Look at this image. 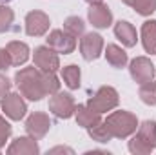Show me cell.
I'll use <instances>...</instances> for the list:
<instances>
[{"label":"cell","mask_w":156,"mask_h":155,"mask_svg":"<svg viewBox=\"0 0 156 155\" xmlns=\"http://www.w3.org/2000/svg\"><path fill=\"white\" fill-rule=\"evenodd\" d=\"M16 86L20 89V93L24 97H27L29 100H40L42 97H45V89H44V80H42V71L38 68H24L16 73Z\"/></svg>","instance_id":"1"},{"label":"cell","mask_w":156,"mask_h":155,"mask_svg":"<svg viewBox=\"0 0 156 155\" xmlns=\"http://www.w3.org/2000/svg\"><path fill=\"white\" fill-rule=\"evenodd\" d=\"M156 148V122L145 120L142 126H138L136 135L129 141V150L136 155L151 153Z\"/></svg>","instance_id":"2"},{"label":"cell","mask_w":156,"mask_h":155,"mask_svg":"<svg viewBox=\"0 0 156 155\" xmlns=\"http://www.w3.org/2000/svg\"><path fill=\"white\" fill-rule=\"evenodd\" d=\"M104 122L109 128L113 139L115 137L116 139H125L131 133H134L136 128H138L136 117L133 115V113H129V112H115V113H111V115L107 117Z\"/></svg>","instance_id":"3"},{"label":"cell","mask_w":156,"mask_h":155,"mask_svg":"<svg viewBox=\"0 0 156 155\" xmlns=\"http://www.w3.org/2000/svg\"><path fill=\"white\" fill-rule=\"evenodd\" d=\"M87 106H89L93 112H96V113L111 112L113 108H116L118 106L116 89L111 88V86H104V88H100V89L94 93V97H91V99L87 100Z\"/></svg>","instance_id":"4"},{"label":"cell","mask_w":156,"mask_h":155,"mask_svg":"<svg viewBox=\"0 0 156 155\" xmlns=\"http://www.w3.org/2000/svg\"><path fill=\"white\" fill-rule=\"evenodd\" d=\"M75 100L69 93H55L49 99V110L60 119H69L71 115H75Z\"/></svg>","instance_id":"5"},{"label":"cell","mask_w":156,"mask_h":155,"mask_svg":"<svg viewBox=\"0 0 156 155\" xmlns=\"http://www.w3.org/2000/svg\"><path fill=\"white\" fill-rule=\"evenodd\" d=\"M47 46L51 49H55L56 53H64V55H69L75 51L76 47V40L73 35H69L67 31H60V29H55L49 33L47 37Z\"/></svg>","instance_id":"6"},{"label":"cell","mask_w":156,"mask_h":155,"mask_svg":"<svg viewBox=\"0 0 156 155\" xmlns=\"http://www.w3.org/2000/svg\"><path fill=\"white\" fill-rule=\"evenodd\" d=\"M35 66L40 71H56L60 68L58 62V55L55 49H51L49 46H42L35 49Z\"/></svg>","instance_id":"7"},{"label":"cell","mask_w":156,"mask_h":155,"mask_svg":"<svg viewBox=\"0 0 156 155\" xmlns=\"http://www.w3.org/2000/svg\"><path fill=\"white\" fill-rule=\"evenodd\" d=\"M131 77L134 78L138 84H144V82H149L154 77V66L149 59L145 57H138L131 62Z\"/></svg>","instance_id":"8"},{"label":"cell","mask_w":156,"mask_h":155,"mask_svg":"<svg viewBox=\"0 0 156 155\" xmlns=\"http://www.w3.org/2000/svg\"><path fill=\"white\" fill-rule=\"evenodd\" d=\"M49 29V17L42 11H31L26 17V33L29 37H42Z\"/></svg>","instance_id":"9"},{"label":"cell","mask_w":156,"mask_h":155,"mask_svg":"<svg viewBox=\"0 0 156 155\" xmlns=\"http://www.w3.org/2000/svg\"><path fill=\"white\" fill-rule=\"evenodd\" d=\"M2 110L5 112V115L13 120H20L22 117L26 115L27 108H26V102L22 100V97L18 93H9V95H4L2 99Z\"/></svg>","instance_id":"10"},{"label":"cell","mask_w":156,"mask_h":155,"mask_svg":"<svg viewBox=\"0 0 156 155\" xmlns=\"http://www.w3.org/2000/svg\"><path fill=\"white\" fill-rule=\"evenodd\" d=\"M102 47H104V40L96 33H87L80 42V51H82V57L85 60L98 59L100 53H102Z\"/></svg>","instance_id":"11"},{"label":"cell","mask_w":156,"mask_h":155,"mask_svg":"<svg viewBox=\"0 0 156 155\" xmlns=\"http://www.w3.org/2000/svg\"><path fill=\"white\" fill-rule=\"evenodd\" d=\"M51 120L45 113H33L26 120V130L33 139H42L47 131H49Z\"/></svg>","instance_id":"12"},{"label":"cell","mask_w":156,"mask_h":155,"mask_svg":"<svg viewBox=\"0 0 156 155\" xmlns=\"http://www.w3.org/2000/svg\"><path fill=\"white\" fill-rule=\"evenodd\" d=\"M89 20H91V24H93L94 28L105 29V28L111 26L113 15H111L109 7L104 6L102 2H100V4H91V7H89Z\"/></svg>","instance_id":"13"},{"label":"cell","mask_w":156,"mask_h":155,"mask_svg":"<svg viewBox=\"0 0 156 155\" xmlns=\"http://www.w3.org/2000/svg\"><path fill=\"white\" fill-rule=\"evenodd\" d=\"M37 139H27V137H18L13 141V144L7 148V153L11 155H35L38 153V144L35 142Z\"/></svg>","instance_id":"14"},{"label":"cell","mask_w":156,"mask_h":155,"mask_svg":"<svg viewBox=\"0 0 156 155\" xmlns=\"http://www.w3.org/2000/svg\"><path fill=\"white\" fill-rule=\"evenodd\" d=\"M75 115H76L78 124L83 126V128H87V130H91V128H94L96 124L102 122L100 113L93 112L89 106H78V108H75Z\"/></svg>","instance_id":"15"},{"label":"cell","mask_w":156,"mask_h":155,"mask_svg":"<svg viewBox=\"0 0 156 155\" xmlns=\"http://www.w3.org/2000/svg\"><path fill=\"white\" fill-rule=\"evenodd\" d=\"M5 49L9 51V55H11V62H13L15 66H20V64H24V62L29 59V47H27V44H24V42L13 40V42L7 44Z\"/></svg>","instance_id":"16"},{"label":"cell","mask_w":156,"mask_h":155,"mask_svg":"<svg viewBox=\"0 0 156 155\" xmlns=\"http://www.w3.org/2000/svg\"><path fill=\"white\" fill-rule=\"evenodd\" d=\"M142 44L147 53H156V20H147L142 26Z\"/></svg>","instance_id":"17"},{"label":"cell","mask_w":156,"mask_h":155,"mask_svg":"<svg viewBox=\"0 0 156 155\" xmlns=\"http://www.w3.org/2000/svg\"><path fill=\"white\" fill-rule=\"evenodd\" d=\"M115 35H116L118 39L122 40V44L123 46H127V47H133L134 44H136V29L133 28V24H129V22H118L116 26H115Z\"/></svg>","instance_id":"18"},{"label":"cell","mask_w":156,"mask_h":155,"mask_svg":"<svg viewBox=\"0 0 156 155\" xmlns=\"http://www.w3.org/2000/svg\"><path fill=\"white\" fill-rule=\"evenodd\" d=\"M105 57H107V62L113 66V68H123L127 64V53L118 47L115 44H109L107 49H105Z\"/></svg>","instance_id":"19"},{"label":"cell","mask_w":156,"mask_h":155,"mask_svg":"<svg viewBox=\"0 0 156 155\" xmlns=\"http://www.w3.org/2000/svg\"><path fill=\"white\" fill-rule=\"evenodd\" d=\"M133 9H136L140 15H151L156 11V0H122Z\"/></svg>","instance_id":"20"},{"label":"cell","mask_w":156,"mask_h":155,"mask_svg":"<svg viewBox=\"0 0 156 155\" xmlns=\"http://www.w3.org/2000/svg\"><path fill=\"white\" fill-rule=\"evenodd\" d=\"M62 78L66 80V84H67L71 89H76L78 86H80V68L75 66V64L64 68V70H62Z\"/></svg>","instance_id":"21"},{"label":"cell","mask_w":156,"mask_h":155,"mask_svg":"<svg viewBox=\"0 0 156 155\" xmlns=\"http://www.w3.org/2000/svg\"><path fill=\"white\" fill-rule=\"evenodd\" d=\"M138 93H140V99L145 104H149V106H154L156 104V82H153V80L144 82L140 86V91Z\"/></svg>","instance_id":"22"},{"label":"cell","mask_w":156,"mask_h":155,"mask_svg":"<svg viewBox=\"0 0 156 155\" xmlns=\"http://www.w3.org/2000/svg\"><path fill=\"white\" fill-rule=\"evenodd\" d=\"M89 135H91L93 141H98V142H109L113 139V135H111L109 128L105 126V122H100L94 128H91L89 130Z\"/></svg>","instance_id":"23"},{"label":"cell","mask_w":156,"mask_h":155,"mask_svg":"<svg viewBox=\"0 0 156 155\" xmlns=\"http://www.w3.org/2000/svg\"><path fill=\"white\" fill-rule=\"evenodd\" d=\"M64 29H66L69 35H73V37L76 39V37H80V35L83 33L85 24H83V20L78 18V17H69V18L66 20V24H64Z\"/></svg>","instance_id":"24"},{"label":"cell","mask_w":156,"mask_h":155,"mask_svg":"<svg viewBox=\"0 0 156 155\" xmlns=\"http://www.w3.org/2000/svg\"><path fill=\"white\" fill-rule=\"evenodd\" d=\"M42 80H44V89L47 95H55L60 88V82L55 75V71H42Z\"/></svg>","instance_id":"25"},{"label":"cell","mask_w":156,"mask_h":155,"mask_svg":"<svg viewBox=\"0 0 156 155\" xmlns=\"http://www.w3.org/2000/svg\"><path fill=\"white\" fill-rule=\"evenodd\" d=\"M13 18H15V13L7 6H0V33H5L11 28Z\"/></svg>","instance_id":"26"},{"label":"cell","mask_w":156,"mask_h":155,"mask_svg":"<svg viewBox=\"0 0 156 155\" xmlns=\"http://www.w3.org/2000/svg\"><path fill=\"white\" fill-rule=\"evenodd\" d=\"M9 135H11V126H9V122H7L4 117H0V148L5 144V141L9 139Z\"/></svg>","instance_id":"27"},{"label":"cell","mask_w":156,"mask_h":155,"mask_svg":"<svg viewBox=\"0 0 156 155\" xmlns=\"http://www.w3.org/2000/svg\"><path fill=\"white\" fill-rule=\"evenodd\" d=\"M11 55L5 47H0V70H7L11 66Z\"/></svg>","instance_id":"28"},{"label":"cell","mask_w":156,"mask_h":155,"mask_svg":"<svg viewBox=\"0 0 156 155\" xmlns=\"http://www.w3.org/2000/svg\"><path fill=\"white\" fill-rule=\"evenodd\" d=\"M9 89H11V82H9V78L4 77V75H0V97H4Z\"/></svg>","instance_id":"29"},{"label":"cell","mask_w":156,"mask_h":155,"mask_svg":"<svg viewBox=\"0 0 156 155\" xmlns=\"http://www.w3.org/2000/svg\"><path fill=\"white\" fill-rule=\"evenodd\" d=\"M58 152H66V153H73V150L71 148H62V146H58V148H53L49 153H58Z\"/></svg>","instance_id":"30"},{"label":"cell","mask_w":156,"mask_h":155,"mask_svg":"<svg viewBox=\"0 0 156 155\" xmlns=\"http://www.w3.org/2000/svg\"><path fill=\"white\" fill-rule=\"evenodd\" d=\"M85 2H89V4H100L102 0H85Z\"/></svg>","instance_id":"31"},{"label":"cell","mask_w":156,"mask_h":155,"mask_svg":"<svg viewBox=\"0 0 156 155\" xmlns=\"http://www.w3.org/2000/svg\"><path fill=\"white\" fill-rule=\"evenodd\" d=\"M0 2H11V0H0Z\"/></svg>","instance_id":"32"}]
</instances>
